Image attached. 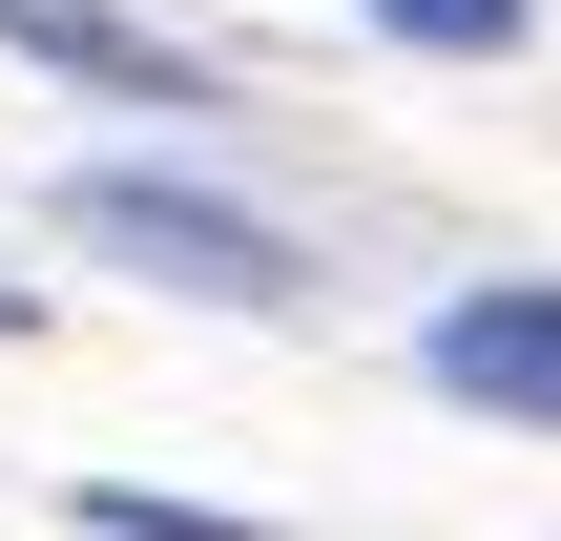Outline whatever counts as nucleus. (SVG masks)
Instances as JSON below:
<instances>
[{
    "label": "nucleus",
    "instance_id": "nucleus-1",
    "mask_svg": "<svg viewBox=\"0 0 561 541\" xmlns=\"http://www.w3.org/2000/svg\"><path fill=\"white\" fill-rule=\"evenodd\" d=\"M62 229H83V250H125V271H167V292H229V313H271V292H291V229L208 208V188H167V167H83V188H62Z\"/></svg>",
    "mask_w": 561,
    "mask_h": 541
},
{
    "label": "nucleus",
    "instance_id": "nucleus-2",
    "mask_svg": "<svg viewBox=\"0 0 561 541\" xmlns=\"http://www.w3.org/2000/svg\"><path fill=\"white\" fill-rule=\"evenodd\" d=\"M437 396L561 417V292H458V313H437Z\"/></svg>",
    "mask_w": 561,
    "mask_h": 541
},
{
    "label": "nucleus",
    "instance_id": "nucleus-3",
    "mask_svg": "<svg viewBox=\"0 0 561 541\" xmlns=\"http://www.w3.org/2000/svg\"><path fill=\"white\" fill-rule=\"evenodd\" d=\"M0 42H42L62 83H125V104H208V63L167 21H125V0H0Z\"/></svg>",
    "mask_w": 561,
    "mask_h": 541
},
{
    "label": "nucleus",
    "instance_id": "nucleus-4",
    "mask_svg": "<svg viewBox=\"0 0 561 541\" xmlns=\"http://www.w3.org/2000/svg\"><path fill=\"white\" fill-rule=\"evenodd\" d=\"M375 42H416V63H520V21L541 0H354Z\"/></svg>",
    "mask_w": 561,
    "mask_h": 541
}]
</instances>
